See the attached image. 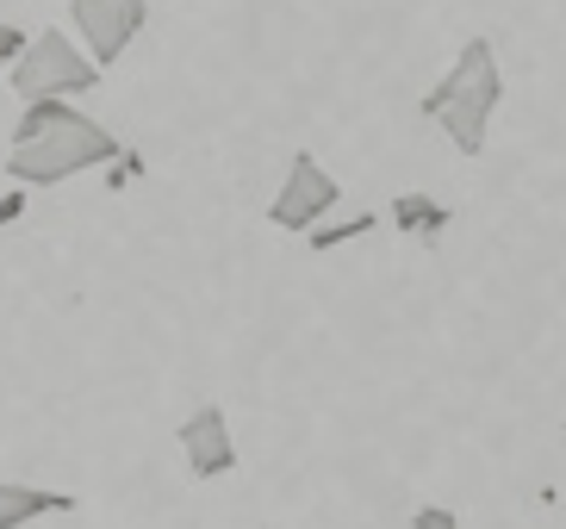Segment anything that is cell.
Wrapping results in <instances>:
<instances>
[{"label":"cell","instance_id":"7a4b0ae2","mask_svg":"<svg viewBox=\"0 0 566 529\" xmlns=\"http://www.w3.org/2000/svg\"><path fill=\"white\" fill-rule=\"evenodd\" d=\"M499 100H504L499 50H492V38H467L461 56H454V69L430 87V94H423V118H436L461 156H480L485 132H492V113H499Z\"/></svg>","mask_w":566,"mask_h":529},{"label":"cell","instance_id":"4fadbf2b","mask_svg":"<svg viewBox=\"0 0 566 529\" xmlns=\"http://www.w3.org/2000/svg\"><path fill=\"white\" fill-rule=\"evenodd\" d=\"M19 212H25V194H19V187L13 194H0V225H13Z\"/></svg>","mask_w":566,"mask_h":529},{"label":"cell","instance_id":"ba28073f","mask_svg":"<svg viewBox=\"0 0 566 529\" xmlns=\"http://www.w3.org/2000/svg\"><path fill=\"white\" fill-rule=\"evenodd\" d=\"M386 218H392L405 237H417V243H436V237L454 225V212L436 194H399L392 206H386Z\"/></svg>","mask_w":566,"mask_h":529},{"label":"cell","instance_id":"8fae6325","mask_svg":"<svg viewBox=\"0 0 566 529\" xmlns=\"http://www.w3.org/2000/svg\"><path fill=\"white\" fill-rule=\"evenodd\" d=\"M411 529H461V517L449 505H417L411 511Z\"/></svg>","mask_w":566,"mask_h":529},{"label":"cell","instance_id":"30bf717a","mask_svg":"<svg viewBox=\"0 0 566 529\" xmlns=\"http://www.w3.org/2000/svg\"><path fill=\"white\" fill-rule=\"evenodd\" d=\"M137 175H144V156L137 149H118L113 163H106V187H132Z\"/></svg>","mask_w":566,"mask_h":529},{"label":"cell","instance_id":"7c38bea8","mask_svg":"<svg viewBox=\"0 0 566 529\" xmlns=\"http://www.w3.org/2000/svg\"><path fill=\"white\" fill-rule=\"evenodd\" d=\"M25 38H32L25 25H0V69H13V56L25 50Z\"/></svg>","mask_w":566,"mask_h":529},{"label":"cell","instance_id":"277c9868","mask_svg":"<svg viewBox=\"0 0 566 529\" xmlns=\"http://www.w3.org/2000/svg\"><path fill=\"white\" fill-rule=\"evenodd\" d=\"M336 199H343V181H336L331 168L317 163L312 149H300V156L286 163V181H281V194L268 199V225H274V231H293V237H305L312 225H324V218L336 212Z\"/></svg>","mask_w":566,"mask_h":529},{"label":"cell","instance_id":"3957f363","mask_svg":"<svg viewBox=\"0 0 566 529\" xmlns=\"http://www.w3.org/2000/svg\"><path fill=\"white\" fill-rule=\"evenodd\" d=\"M101 75L106 69L87 56L75 32H32L25 50L13 56V69H7L19 100H82L101 87Z\"/></svg>","mask_w":566,"mask_h":529},{"label":"cell","instance_id":"9c48e42d","mask_svg":"<svg viewBox=\"0 0 566 529\" xmlns=\"http://www.w3.org/2000/svg\"><path fill=\"white\" fill-rule=\"evenodd\" d=\"M374 225H380V212H355V218H343V225H312V231H305V243H312L317 256H331L336 243H355V237H367Z\"/></svg>","mask_w":566,"mask_h":529},{"label":"cell","instance_id":"5b68a950","mask_svg":"<svg viewBox=\"0 0 566 529\" xmlns=\"http://www.w3.org/2000/svg\"><path fill=\"white\" fill-rule=\"evenodd\" d=\"M69 25L101 69H113L150 25V0H69Z\"/></svg>","mask_w":566,"mask_h":529},{"label":"cell","instance_id":"6da1fadb","mask_svg":"<svg viewBox=\"0 0 566 529\" xmlns=\"http://www.w3.org/2000/svg\"><path fill=\"white\" fill-rule=\"evenodd\" d=\"M118 149L125 144L75 100H25V113L13 125V149H7V175L19 187H63L87 168H106Z\"/></svg>","mask_w":566,"mask_h":529},{"label":"cell","instance_id":"8992f818","mask_svg":"<svg viewBox=\"0 0 566 529\" xmlns=\"http://www.w3.org/2000/svg\"><path fill=\"white\" fill-rule=\"evenodd\" d=\"M175 443H181V461H187V474H193V480H224V474L237 467L231 417H224V405H212V398H206L200 412L181 417Z\"/></svg>","mask_w":566,"mask_h":529},{"label":"cell","instance_id":"52a82bcc","mask_svg":"<svg viewBox=\"0 0 566 529\" xmlns=\"http://www.w3.org/2000/svg\"><path fill=\"white\" fill-rule=\"evenodd\" d=\"M82 511L75 492H51V486H25V480H0V529H32L38 517H69Z\"/></svg>","mask_w":566,"mask_h":529}]
</instances>
